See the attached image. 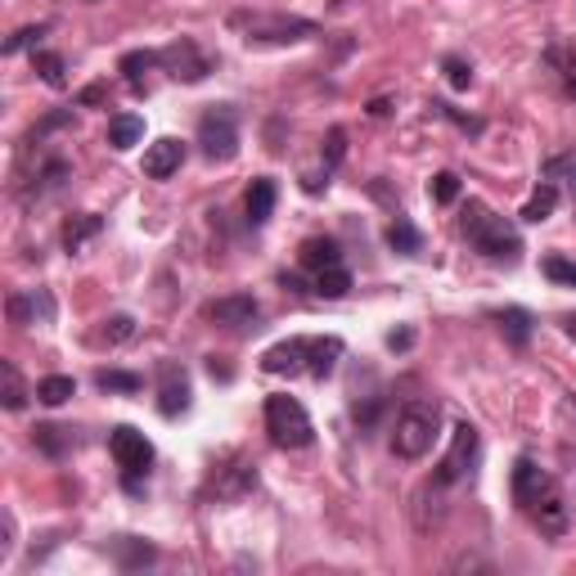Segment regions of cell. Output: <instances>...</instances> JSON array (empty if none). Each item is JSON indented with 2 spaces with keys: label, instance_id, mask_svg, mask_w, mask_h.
<instances>
[{
  "label": "cell",
  "instance_id": "8992f818",
  "mask_svg": "<svg viewBox=\"0 0 576 576\" xmlns=\"http://www.w3.org/2000/svg\"><path fill=\"white\" fill-rule=\"evenodd\" d=\"M266 433H270V446L280 450H307L316 441V423L297 397L276 392V397H266Z\"/></svg>",
  "mask_w": 576,
  "mask_h": 576
},
{
  "label": "cell",
  "instance_id": "74e56055",
  "mask_svg": "<svg viewBox=\"0 0 576 576\" xmlns=\"http://www.w3.org/2000/svg\"><path fill=\"white\" fill-rule=\"evenodd\" d=\"M545 276H550L554 284H563V289H576V261L550 257V261H545Z\"/></svg>",
  "mask_w": 576,
  "mask_h": 576
},
{
  "label": "cell",
  "instance_id": "ac0fdd59",
  "mask_svg": "<svg viewBox=\"0 0 576 576\" xmlns=\"http://www.w3.org/2000/svg\"><path fill=\"white\" fill-rule=\"evenodd\" d=\"M297 261H302V270H329V266H343V248H338V239H329V234H316V239H307L302 244V253H297Z\"/></svg>",
  "mask_w": 576,
  "mask_h": 576
},
{
  "label": "cell",
  "instance_id": "d590c367",
  "mask_svg": "<svg viewBox=\"0 0 576 576\" xmlns=\"http://www.w3.org/2000/svg\"><path fill=\"white\" fill-rule=\"evenodd\" d=\"M428 194H433L437 207H450L455 199H460V176H455V171H437L433 185H428Z\"/></svg>",
  "mask_w": 576,
  "mask_h": 576
},
{
  "label": "cell",
  "instance_id": "e575fe53",
  "mask_svg": "<svg viewBox=\"0 0 576 576\" xmlns=\"http://www.w3.org/2000/svg\"><path fill=\"white\" fill-rule=\"evenodd\" d=\"M33 68L41 73L46 86H64V81H68V77H64V59L50 54V50H37V54H33Z\"/></svg>",
  "mask_w": 576,
  "mask_h": 576
},
{
  "label": "cell",
  "instance_id": "603a6c76",
  "mask_svg": "<svg viewBox=\"0 0 576 576\" xmlns=\"http://www.w3.org/2000/svg\"><path fill=\"white\" fill-rule=\"evenodd\" d=\"M154 68H163V59H158V50H131V54H123V77H127V86L136 90H144V77L154 73Z\"/></svg>",
  "mask_w": 576,
  "mask_h": 576
},
{
  "label": "cell",
  "instance_id": "5bb4252c",
  "mask_svg": "<svg viewBox=\"0 0 576 576\" xmlns=\"http://www.w3.org/2000/svg\"><path fill=\"white\" fill-rule=\"evenodd\" d=\"M253 487H257V464L239 460V464H221L217 473H212V482H207V491H203V496H217V500H239V496H248Z\"/></svg>",
  "mask_w": 576,
  "mask_h": 576
},
{
  "label": "cell",
  "instance_id": "ffe728a7",
  "mask_svg": "<svg viewBox=\"0 0 576 576\" xmlns=\"http://www.w3.org/2000/svg\"><path fill=\"white\" fill-rule=\"evenodd\" d=\"M545 64H550V73H559L563 90L576 100V46L572 41H550L545 46Z\"/></svg>",
  "mask_w": 576,
  "mask_h": 576
},
{
  "label": "cell",
  "instance_id": "3957f363",
  "mask_svg": "<svg viewBox=\"0 0 576 576\" xmlns=\"http://www.w3.org/2000/svg\"><path fill=\"white\" fill-rule=\"evenodd\" d=\"M460 230H464V239H469V248L482 253L487 261H504V266H513V261L523 257V234L513 230V226L500 217V212H491L487 203H477V199L464 203Z\"/></svg>",
  "mask_w": 576,
  "mask_h": 576
},
{
  "label": "cell",
  "instance_id": "9a60e30c",
  "mask_svg": "<svg viewBox=\"0 0 576 576\" xmlns=\"http://www.w3.org/2000/svg\"><path fill=\"white\" fill-rule=\"evenodd\" d=\"M343 154H347V131H343V127H329V136H324V158H320L316 171L302 176V190H307V194L329 190V180H333V171H338Z\"/></svg>",
  "mask_w": 576,
  "mask_h": 576
},
{
  "label": "cell",
  "instance_id": "d6986e66",
  "mask_svg": "<svg viewBox=\"0 0 576 576\" xmlns=\"http://www.w3.org/2000/svg\"><path fill=\"white\" fill-rule=\"evenodd\" d=\"M276 199H280L276 180H270V176H257L253 185H248V199H244V207H248V226H266V221H270V212H276Z\"/></svg>",
  "mask_w": 576,
  "mask_h": 576
},
{
  "label": "cell",
  "instance_id": "836d02e7",
  "mask_svg": "<svg viewBox=\"0 0 576 576\" xmlns=\"http://www.w3.org/2000/svg\"><path fill=\"white\" fill-rule=\"evenodd\" d=\"M131 338H136V320L131 316H108L104 329H100V343H108V347H123Z\"/></svg>",
  "mask_w": 576,
  "mask_h": 576
},
{
  "label": "cell",
  "instance_id": "7bdbcfd3",
  "mask_svg": "<svg viewBox=\"0 0 576 576\" xmlns=\"http://www.w3.org/2000/svg\"><path fill=\"white\" fill-rule=\"evenodd\" d=\"M563 333H567V338H576V311H572V316L563 320Z\"/></svg>",
  "mask_w": 576,
  "mask_h": 576
},
{
  "label": "cell",
  "instance_id": "7a4b0ae2",
  "mask_svg": "<svg viewBox=\"0 0 576 576\" xmlns=\"http://www.w3.org/2000/svg\"><path fill=\"white\" fill-rule=\"evenodd\" d=\"M343 360V338L320 333V338H284L276 347H266L257 366L266 374H311V379H329Z\"/></svg>",
  "mask_w": 576,
  "mask_h": 576
},
{
  "label": "cell",
  "instance_id": "d4e9b609",
  "mask_svg": "<svg viewBox=\"0 0 576 576\" xmlns=\"http://www.w3.org/2000/svg\"><path fill=\"white\" fill-rule=\"evenodd\" d=\"M100 230H104V217H95V212H81V217H73V221L64 226V248H68V253H81Z\"/></svg>",
  "mask_w": 576,
  "mask_h": 576
},
{
  "label": "cell",
  "instance_id": "4dcf8cb0",
  "mask_svg": "<svg viewBox=\"0 0 576 576\" xmlns=\"http://www.w3.org/2000/svg\"><path fill=\"white\" fill-rule=\"evenodd\" d=\"M68 397H77V383L68 374H50L37 383V401H46V406H64Z\"/></svg>",
  "mask_w": 576,
  "mask_h": 576
},
{
  "label": "cell",
  "instance_id": "ee69618b",
  "mask_svg": "<svg viewBox=\"0 0 576 576\" xmlns=\"http://www.w3.org/2000/svg\"><path fill=\"white\" fill-rule=\"evenodd\" d=\"M333 5H347V0H333Z\"/></svg>",
  "mask_w": 576,
  "mask_h": 576
},
{
  "label": "cell",
  "instance_id": "8fae6325",
  "mask_svg": "<svg viewBox=\"0 0 576 576\" xmlns=\"http://www.w3.org/2000/svg\"><path fill=\"white\" fill-rule=\"evenodd\" d=\"M190 397H194V387H190L185 366L163 360V366H158V414L163 419H180V414L190 410Z\"/></svg>",
  "mask_w": 576,
  "mask_h": 576
},
{
  "label": "cell",
  "instance_id": "7c38bea8",
  "mask_svg": "<svg viewBox=\"0 0 576 576\" xmlns=\"http://www.w3.org/2000/svg\"><path fill=\"white\" fill-rule=\"evenodd\" d=\"M217 329H257L261 320V302L253 293H230V297H217V302H207V311H203Z\"/></svg>",
  "mask_w": 576,
  "mask_h": 576
},
{
  "label": "cell",
  "instance_id": "83f0119b",
  "mask_svg": "<svg viewBox=\"0 0 576 576\" xmlns=\"http://www.w3.org/2000/svg\"><path fill=\"white\" fill-rule=\"evenodd\" d=\"M0 401H5V410H23L27 406V383L14 370V360H0Z\"/></svg>",
  "mask_w": 576,
  "mask_h": 576
},
{
  "label": "cell",
  "instance_id": "4316f807",
  "mask_svg": "<svg viewBox=\"0 0 576 576\" xmlns=\"http://www.w3.org/2000/svg\"><path fill=\"white\" fill-rule=\"evenodd\" d=\"M496 324H500V333L513 343V347H527L532 343V316L523 311V307H504V311H496Z\"/></svg>",
  "mask_w": 576,
  "mask_h": 576
},
{
  "label": "cell",
  "instance_id": "4fadbf2b",
  "mask_svg": "<svg viewBox=\"0 0 576 576\" xmlns=\"http://www.w3.org/2000/svg\"><path fill=\"white\" fill-rule=\"evenodd\" d=\"M5 316H10V324H18V329L54 324V293H50V289H23V293H10Z\"/></svg>",
  "mask_w": 576,
  "mask_h": 576
},
{
  "label": "cell",
  "instance_id": "f546056e",
  "mask_svg": "<svg viewBox=\"0 0 576 576\" xmlns=\"http://www.w3.org/2000/svg\"><path fill=\"white\" fill-rule=\"evenodd\" d=\"M33 441H37L46 455H54V460H59V455H68V450L77 446V441H73V433H68V428H54V423H37Z\"/></svg>",
  "mask_w": 576,
  "mask_h": 576
},
{
  "label": "cell",
  "instance_id": "7402d4cb",
  "mask_svg": "<svg viewBox=\"0 0 576 576\" xmlns=\"http://www.w3.org/2000/svg\"><path fill=\"white\" fill-rule=\"evenodd\" d=\"M387 248L392 253H401V257H419L423 253V234L414 230V221L410 217H392V226H387Z\"/></svg>",
  "mask_w": 576,
  "mask_h": 576
},
{
  "label": "cell",
  "instance_id": "b9f144b4",
  "mask_svg": "<svg viewBox=\"0 0 576 576\" xmlns=\"http://www.w3.org/2000/svg\"><path fill=\"white\" fill-rule=\"evenodd\" d=\"M95 100H104V86H86L77 95V104H95Z\"/></svg>",
  "mask_w": 576,
  "mask_h": 576
},
{
  "label": "cell",
  "instance_id": "6da1fadb",
  "mask_svg": "<svg viewBox=\"0 0 576 576\" xmlns=\"http://www.w3.org/2000/svg\"><path fill=\"white\" fill-rule=\"evenodd\" d=\"M513 504H519L532 527L540 536H563L567 532V500H563V487L545 473L536 460H523L513 464Z\"/></svg>",
  "mask_w": 576,
  "mask_h": 576
},
{
  "label": "cell",
  "instance_id": "60d3db41",
  "mask_svg": "<svg viewBox=\"0 0 576 576\" xmlns=\"http://www.w3.org/2000/svg\"><path fill=\"white\" fill-rule=\"evenodd\" d=\"M410 343H414V333H410V329H392V333H387V347H392V351H406Z\"/></svg>",
  "mask_w": 576,
  "mask_h": 576
},
{
  "label": "cell",
  "instance_id": "d6a6232c",
  "mask_svg": "<svg viewBox=\"0 0 576 576\" xmlns=\"http://www.w3.org/2000/svg\"><path fill=\"white\" fill-rule=\"evenodd\" d=\"M433 113H441L446 123H455V127H460L464 136H482V131H487V123H482V117H473V113H460V108H455V104H446V100H433Z\"/></svg>",
  "mask_w": 576,
  "mask_h": 576
},
{
  "label": "cell",
  "instance_id": "5b68a950",
  "mask_svg": "<svg viewBox=\"0 0 576 576\" xmlns=\"http://www.w3.org/2000/svg\"><path fill=\"white\" fill-rule=\"evenodd\" d=\"M441 437V410L437 401H410L397 423H392V450L401 455V460H423Z\"/></svg>",
  "mask_w": 576,
  "mask_h": 576
},
{
  "label": "cell",
  "instance_id": "e0dca14e",
  "mask_svg": "<svg viewBox=\"0 0 576 576\" xmlns=\"http://www.w3.org/2000/svg\"><path fill=\"white\" fill-rule=\"evenodd\" d=\"M73 176V167H68V158H59V154H50L37 171H33V185H27V203H33V199H46V194H54L59 185H64V180Z\"/></svg>",
  "mask_w": 576,
  "mask_h": 576
},
{
  "label": "cell",
  "instance_id": "ba28073f",
  "mask_svg": "<svg viewBox=\"0 0 576 576\" xmlns=\"http://www.w3.org/2000/svg\"><path fill=\"white\" fill-rule=\"evenodd\" d=\"M199 149L207 163H230L239 154V113L230 104H212L199 117Z\"/></svg>",
  "mask_w": 576,
  "mask_h": 576
},
{
  "label": "cell",
  "instance_id": "f1b7e54d",
  "mask_svg": "<svg viewBox=\"0 0 576 576\" xmlns=\"http://www.w3.org/2000/svg\"><path fill=\"white\" fill-rule=\"evenodd\" d=\"M140 136H144V117H136V113H117L108 123V144L113 149H131V144H140Z\"/></svg>",
  "mask_w": 576,
  "mask_h": 576
},
{
  "label": "cell",
  "instance_id": "2e32d148",
  "mask_svg": "<svg viewBox=\"0 0 576 576\" xmlns=\"http://www.w3.org/2000/svg\"><path fill=\"white\" fill-rule=\"evenodd\" d=\"M180 163H185V144L171 140V136H163V140H154V144L144 149V176H149V180H167V176H176Z\"/></svg>",
  "mask_w": 576,
  "mask_h": 576
},
{
  "label": "cell",
  "instance_id": "30bf717a",
  "mask_svg": "<svg viewBox=\"0 0 576 576\" xmlns=\"http://www.w3.org/2000/svg\"><path fill=\"white\" fill-rule=\"evenodd\" d=\"M158 59H163V68L176 77V81H203L207 73H212V59L199 50V41H190V37H180V41H171V46H163L158 50Z\"/></svg>",
  "mask_w": 576,
  "mask_h": 576
},
{
  "label": "cell",
  "instance_id": "1f68e13d",
  "mask_svg": "<svg viewBox=\"0 0 576 576\" xmlns=\"http://www.w3.org/2000/svg\"><path fill=\"white\" fill-rule=\"evenodd\" d=\"M95 387H100V392H123V397H131V392L144 387V379L131 374V370H100V374H95Z\"/></svg>",
  "mask_w": 576,
  "mask_h": 576
},
{
  "label": "cell",
  "instance_id": "484cf974",
  "mask_svg": "<svg viewBox=\"0 0 576 576\" xmlns=\"http://www.w3.org/2000/svg\"><path fill=\"white\" fill-rule=\"evenodd\" d=\"M311 293L316 297H347L351 293V270L347 266H329V270H316V280H311Z\"/></svg>",
  "mask_w": 576,
  "mask_h": 576
},
{
  "label": "cell",
  "instance_id": "44dd1931",
  "mask_svg": "<svg viewBox=\"0 0 576 576\" xmlns=\"http://www.w3.org/2000/svg\"><path fill=\"white\" fill-rule=\"evenodd\" d=\"M554 207H559V185H554V180H540V185L532 190V199L523 203L519 217H523L527 226H540V221L554 217Z\"/></svg>",
  "mask_w": 576,
  "mask_h": 576
},
{
  "label": "cell",
  "instance_id": "9c48e42d",
  "mask_svg": "<svg viewBox=\"0 0 576 576\" xmlns=\"http://www.w3.org/2000/svg\"><path fill=\"white\" fill-rule=\"evenodd\" d=\"M477 455H482L477 428H473V423H455V428H450V446H446L441 464H437V473H433V487H455V482L473 477Z\"/></svg>",
  "mask_w": 576,
  "mask_h": 576
},
{
  "label": "cell",
  "instance_id": "52a82bcc",
  "mask_svg": "<svg viewBox=\"0 0 576 576\" xmlns=\"http://www.w3.org/2000/svg\"><path fill=\"white\" fill-rule=\"evenodd\" d=\"M108 455L117 460V469H123L127 491H140V477H149V464H154V441L136 433L131 423H117L108 433Z\"/></svg>",
  "mask_w": 576,
  "mask_h": 576
},
{
  "label": "cell",
  "instance_id": "f35d334b",
  "mask_svg": "<svg viewBox=\"0 0 576 576\" xmlns=\"http://www.w3.org/2000/svg\"><path fill=\"white\" fill-rule=\"evenodd\" d=\"M46 37V23H37V27H23V33H14L10 41H5V54H18V50H27V46H37Z\"/></svg>",
  "mask_w": 576,
  "mask_h": 576
},
{
  "label": "cell",
  "instance_id": "8d00e7d4",
  "mask_svg": "<svg viewBox=\"0 0 576 576\" xmlns=\"http://www.w3.org/2000/svg\"><path fill=\"white\" fill-rule=\"evenodd\" d=\"M441 73H446V81L455 90H469L473 86V64H469V59H460V54H446L441 59Z\"/></svg>",
  "mask_w": 576,
  "mask_h": 576
},
{
  "label": "cell",
  "instance_id": "ab89813d",
  "mask_svg": "<svg viewBox=\"0 0 576 576\" xmlns=\"http://www.w3.org/2000/svg\"><path fill=\"white\" fill-rule=\"evenodd\" d=\"M68 123H73V108H64V113H50L46 123L33 131V140H41V136H50V131H59V127H68Z\"/></svg>",
  "mask_w": 576,
  "mask_h": 576
},
{
  "label": "cell",
  "instance_id": "277c9868",
  "mask_svg": "<svg viewBox=\"0 0 576 576\" xmlns=\"http://www.w3.org/2000/svg\"><path fill=\"white\" fill-rule=\"evenodd\" d=\"M230 33H239L248 46H302L320 37V27L302 14H266V10H234Z\"/></svg>",
  "mask_w": 576,
  "mask_h": 576
},
{
  "label": "cell",
  "instance_id": "cb8c5ba5",
  "mask_svg": "<svg viewBox=\"0 0 576 576\" xmlns=\"http://www.w3.org/2000/svg\"><path fill=\"white\" fill-rule=\"evenodd\" d=\"M113 559H117V567H144V563H154L158 559V550L154 545H144V540H136V536H117L113 540Z\"/></svg>",
  "mask_w": 576,
  "mask_h": 576
}]
</instances>
